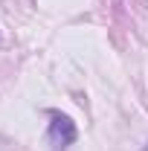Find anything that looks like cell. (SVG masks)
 I'll list each match as a JSON object with an SVG mask.
<instances>
[{"mask_svg":"<svg viewBox=\"0 0 148 151\" xmlns=\"http://www.w3.org/2000/svg\"><path fill=\"white\" fill-rule=\"evenodd\" d=\"M75 122L70 116H64V113H52V119H50V128H47V142L52 145V151H64L70 148L75 142Z\"/></svg>","mask_w":148,"mask_h":151,"instance_id":"cell-1","label":"cell"},{"mask_svg":"<svg viewBox=\"0 0 148 151\" xmlns=\"http://www.w3.org/2000/svg\"><path fill=\"white\" fill-rule=\"evenodd\" d=\"M145 151H148V145H145Z\"/></svg>","mask_w":148,"mask_h":151,"instance_id":"cell-2","label":"cell"}]
</instances>
